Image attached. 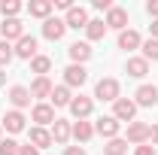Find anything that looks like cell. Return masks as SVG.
<instances>
[{
    "mask_svg": "<svg viewBox=\"0 0 158 155\" xmlns=\"http://www.w3.org/2000/svg\"><path fill=\"white\" fill-rule=\"evenodd\" d=\"M0 34L6 37V43H9V40H21L24 37V24H21L19 19H6L0 24Z\"/></svg>",
    "mask_w": 158,
    "mask_h": 155,
    "instance_id": "cell-13",
    "label": "cell"
},
{
    "mask_svg": "<svg viewBox=\"0 0 158 155\" xmlns=\"http://www.w3.org/2000/svg\"><path fill=\"white\" fill-rule=\"evenodd\" d=\"M103 34H106V21L88 19V24H85V37H88V40H103Z\"/></svg>",
    "mask_w": 158,
    "mask_h": 155,
    "instance_id": "cell-25",
    "label": "cell"
},
{
    "mask_svg": "<svg viewBox=\"0 0 158 155\" xmlns=\"http://www.w3.org/2000/svg\"><path fill=\"white\" fill-rule=\"evenodd\" d=\"M134 116H137V103L131 97H118L116 103H113V119H118V122H134Z\"/></svg>",
    "mask_w": 158,
    "mask_h": 155,
    "instance_id": "cell-2",
    "label": "cell"
},
{
    "mask_svg": "<svg viewBox=\"0 0 158 155\" xmlns=\"http://www.w3.org/2000/svg\"><path fill=\"white\" fill-rule=\"evenodd\" d=\"M9 103L21 110V107H31V88H24V85H12L9 88Z\"/></svg>",
    "mask_w": 158,
    "mask_h": 155,
    "instance_id": "cell-14",
    "label": "cell"
},
{
    "mask_svg": "<svg viewBox=\"0 0 158 155\" xmlns=\"http://www.w3.org/2000/svg\"><path fill=\"white\" fill-rule=\"evenodd\" d=\"M64 31H67L64 19H52V15H49V19L43 21V37H46V40H52V43L64 37Z\"/></svg>",
    "mask_w": 158,
    "mask_h": 155,
    "instance_id": "cell-7",
    "label": "cell"
},
{
    "mask_svg": "<svg viewBox=\"0 0 158 155\" xmlns=\"http://www.w3.org/2000/svg\"><path fill=\"white\" fill-rule=\"evenodd\" d=\"M27 137H31V146L34 149H46V146H52V131H46V128H31L27 131Z\"/></svg>",
    "mask_w": 158,
    "mask_h": 155,
    "instance_id": "cell-16",
    "label": "cell"
},
{
    "mask_svg": "<svg viewBox=\"0 0 158 155\" xmlns=\"http://www.w3.org/2000/svg\"><path fill=\"white\" fill-rule=\"evenodd\" d=\"M149 140H152V146H158V125L149 128Z\"/></svg>",
    "mask_w": 158,
    "mask_h": 155,
    "instance_id": "cell-37",
    "label": "cell"
},
{
    "mask_svg": "<svg viewBox=\"0 0 158 155\" xmlns=\"http://www.w3.org/2000/svg\"><path fill=\"white\" fill-rule=\"evenodd\" d=\"M143 58L146 61H158V40H146V43H143Z\"/></svg>",
    "mask_w": 158,
    "mask_h": 155,
    "instance_id": "cell-29",
    "label": "cell"
},
{
    "mask_svg": "<svg viewBox=\"0 0 158 155\" xmlns=\"http://www.w3.org/2000/svg\"><path fill=\"white\" fill-rule=\"evenodd\" d=\"M64 155H88V152H85L82 146H67V149H64Z\"/></svg>",
    "mask_w": 158,
    "mask_h": 155,
    "instance_id": "cell-35",
    "label": "cell"
},
{
    "mask_svg": "<svg viewBox=\"0 0 158 155\" xmlns=\"http://www.w3.org/2000/svg\"><path fill=\"white\" fill-rule=\"evenodd\" d=\"M134 97H137V100H134L137 107H155L158 103V88L155 85H140Z\"/></svg>",
    "mask_w": 158,
    "mask_h": 155,
    "instance_id": "cell-12",
    "label": "cell"
},
{
    "mask_svg": "<svg viewBox=\"0 0 158 155\" xmlns=\"http://www.w3.org/2000/svg\"><path fill=\"white\" fill-rule=\"evenodd\" d=\"M91 110H94V103H91V97H85V94H79V97L70 100V113H73L76 119H88Z\"/></svg>",
    "mask_w": 158,
    "mask_h": 155,
    "instance_id": "cell-9",
    "label": "cell"
},
{
    "mask_svg": "<svg viewBox=\"0 0 158 155\" xmlns=\"http://www.w3.org/2000/svg\"><path fill=\"white\" fill-rule=\"evenodd\" d=\"M0 134H3V131H0ZM0 140H3V137H0Z\"/></svg>",
    "mask_w": 158,
    "mask_h": 155,
    "instance_id": "cell-41",
    "label": "cell"
},
{
    "mask_svg": "<svg viewBox=\"0 0 158 155\" xmlns=\"http://www.w3.org/2000/svg\"><path fill=\"white\" fill-rule=\"evenodd\" d=\"M70 100H73V94H70L67 85H55L52 88V107H70Z\"/></svg>",
    "mask_w": 158,
    "mask_h": 155,
    "instance_id": "cell-24",
    "label": "cell"
},
{
    "mask_svg": "<svg viewBox=\"0 0 158 155\" xmlns=\"http://www.w3.org/2000/svg\"><path fill=\"white\" fill-rule=\"evenodd\" d=\"M49 67H52V58H46V55H37V58L31 61V70H34L37 76H46Z\"/></svg>",
    "mask_w": 158,
    "mask_h": 155,
    "instance_id": "cell-27",
    "label": "cell"
},
{
    "mask_svg": "<svg viewBox=\"0 0 158 155\" xmlns=\"http://www.w3.org/2000/svg\"><path fill=\"white\" fill-rule=\"evenodd\" d=\"M88 82V70L82 67V64H70L67 70H64V85L70 88V85H85Z\"/></svg>",
    "mask_w": 158,
    "mask_h": 155,
    "instance_id": "cell-6",
    "label": "cell"
},
{
    "mask_svg": "<svg viewBox=\"0 0 158 155\" xmlns=\"http://www.w3.org/2000/svg\"><path fill=\"white\" fill-rule=\"evenodd\" d=\"M118 128H122V122L113 119V116H100L98 125H94V131H98L100 137H106V140H116V137H118Z\"/></svg>",
    "mask_w": 158,
    "mask_h": 155,
    "instance_id": "cell-3",
    "label": "cell"
},
{
    "mask_svg": "<svg viewBox=\"0 0 158 155\" xmlns=\"http://www.w3.org/2000/svg\"><path fill=\"white\" fill-rule=\"evenodd\" d=\"M15 55H19V58H24V61H34V58H37V40L24 34V37L15 43Z\"/></svg>",
    "mask_w": 158,
    "mask_h": 155,
    "instance_id": "cell-10",
    "label": "cell"
},
{
    "mask_svg": "<svg viewBox=\"0 0 158 155\" xmlns=\"http://www.w3.org/2000/svg\"><path fill=\"white\" fill-rule=\"evenodd\" d=\"M55 6H58V9H73V3H70V0H55Z\"/></svg>",
    "mask_w": 158,
    "mask_h": 155,
    "instance_id": "cell-38",
    "label": "cell"
},
{
    "mask_svg": "<svg viewBox=\"0 0 158 155\" xmlns=\"http://www.w3.org/2000/svg\"><path fill=\"white\" fill-rule=\"evenodd\" d=\"M52 9H55V3H52V0H31V3H27V12H31V15H34V19H49V12H52Z\"/></svg>",
    "mask_w": 158,
    "mask_h": 155,
    "instance_id": "cell-18",
    "label": "cell"
},
{
    "mask_svg": "<svg viewBox=\"0 0 158 155\" xmlns=\"http://www.w3.org/2000/svg\"><path fill=\"white\" fill-rule=\"evenodd\" d=\"M3 82H6V76H3V70H0V85H3Z\"/></svg>",
    "mask_w": 158,
    "mask_h": 155,
    "instance_id": "cell-40",
    "label": "cell"
},
{
    "mask_svg": "<svg viewBox=\"0 0 158 155\" xmlns=\"http://www.w3.org/2000/svg\"><path fill=\"white\" fill-rule=\"evenodd\" d=\"M94 9L98 12H110L113 9V0H94Z\"/></svg>",
    "mask_w": 158,
    "mask_h": 155,
    "instance_id": "cell-32",
    "label": "cell"
},
{
    "mask_svg": "<svg viewBox=\"0 0 158 155\" xmlns=\"http://www.w3.org/2000/svg\"><path fill=\"white\" fill-rule=\"evenodd\" d=\"M0 128H6L9 134H19V131H24V113H21V110H9L6 116L0 119Z\"/></svg>",
    "mask_w": 158,
    "mask_h": 155,
    "instance_id": "cell-5",
    "label": "cell"
},
{
    "mask_svg": "<svg viewBox=\"0 0 158 155\" xmlns=\"http://www.w3.org/2000/svg\"><path fill=\"white\" fill-rule=\"evenodd\" d=\"M125 152H128V140H122V137L106 140V146H103V155H125Z\"/></svg>",
    "mask_w": 158,
    "mask_h": 155,
    "instance_id": "cell-26",
    "label": "cell"
},
{
    "mask_svg": "<svg viewBox=\"0 0 158 155\" xmlns=\"http://www.w3.org/2000/svg\"><path fill=\"white\" fill-rule=\"evenodd\" d=\"M73 137H76L79 143H88V140L94 137V125H91V122H85V119L73 122Z\"/></svg>",
    "mask_w": 158,
    "mask_h": 155,
    "instance_id": "cell-20",
    "label": "cell"
},
{
    "mask_svg": "<svg viewBox=\"0 0 158 155\" xmlns=\"http://www.w3.org/2000/svg\"><path fill=\"white\" fill-rule=\"evenodd\" d=\"M94 97H98V100H110V103H116V100H118V82L113 76H103L98 85H94Z\"/></svg>",
    "mask_w": 158,
    "mask_h": 155,
    "instance_id": "cell-1",
    "label": "cell"
},
{
    "mask_svg": "<svg viewBox=\"0 0 158 155\" xmlns=\"http://www.w3.org/2000/svg\"><path fill=\"white\" fill-rule=\"evenodd\" d=\"M140 43H143V40H140V34H137V31H131V27L118 34V49H125V52H131V49H137Z\"/></svg>",
    "mask_w": 158,
    "mask_h": 155,
    "instance_id": "cell-22",
    "label": "cell"
},
{
    "mask_svg": "<svg viewBox=\"0 0 158 155\" xmlns=\"http://www.w3.org/2000/svg\"><path fill=\"white\" fill-rule=\"evenodd\" d=\"M19 143L15 140H0V155H19Z\"/></svg>",
    "mask_w": 158,
    "mask_h": 155,
    "instance_id": "cell-31",
    "label": "cell"
},
{
    "mask_svg": "<svg viewBox=\"0 0 158 155\" xmlns=\"http://www.w3.org/2000/svg\"><path fill=\"white\" fill-rule=\"evenodd\" d=\"M70 58H73V64H82L85 67V61L91 58V46L88 43H73L70 46Z\"/></svg>",
    "mask_w": 158,
    "mask_h": 155,
    "instance_id": "cell-23",
    "label": "cell"
},
{
    "mask_svg": "<svg viewBox=\"0 0 158 155\" xmlns=\"http://www.w3.org/2000/svg\"><path fill=\"white\" fill-rule=\"evenodd\" d=\"M125 70H128V76H134V79H143L146 73H149V61H146V58H128Z\"/></svg>",
    "mask_w": 158,
    "mask_h": 155,
    "instance_id": "cell-19",
    "label": "cell"
},
{
    "mask_svg": "<svg viewBox=\"0 0 158 155\" xmlns=\"http://www.w3.org/2000/svg\"><path fill=\"white\" fill-rule=\"evenodd\" d=\"M106 27H113V31H128V12L122 9V6H113L110 12H106Z\"/></svg>",
    "mask_w": 158,
    "mask_h": 155,
    "instance_id": "cell-8",
    "label": "cell"
},
{
    "mask_svg": "<svg viewBox=\"0 0 158 155\" xmlns=\"http://www.w3.org/2000/svg\"><path fill=\"white\" fill-rule=\"evenodd\" d=\"M64 24L79 31V27H85V24H88V12H85L82 6H73V9H67V19H64Z\"/></svg>",
    "mask_w": 158,
    "mask_h": 155,
    "instance_id": "cell-17",
    "label": "cell"
},
{
    "mask_svg": "<svg viewBox=\"0 0 158 155\" xmlns=\"http://www.w3.org/2000/svg\"><path fill=\"white\" fill-rule=\"evenodd\" d=\"M31 119L37 122V128H46V125H55V107L52 103H37Z\"/></svg>",
    "mask_w": 158,
    "mask_h": 155,
    "instance_id": "cell-4",
    "label": "cell"
},
{
    "mask_svg": "<svg viewBox=\"0 0 158 155\" xmlns=\"http://www.w3.org/2000/svg\"><path fill=\"white\" fill-rule=\"evenodd\" d=\"M149 31H152V40H158V19L152 21V24H149Z\"/></svg>",
    "mask_w": 158,
    "mask_h": 155,
    "instance_id": "cell-39",
    "label": "cell"
},
{
    "mask_svg": "<svg viewBox=\"0 0 158 155\" xmlns=\"http://www.w3.org/2000/svg\"><path fill=\"white\" fill-rule=\"evenodd\" d=\"M52 82H49V76H37L34 79V85H31V97H52Z\"/></svg>",
    "mask_w": 158,
    "mask_h": 155,
    "instance_id": "cell-21",
    "label": "cell"
},
{
    "mask_svg": "<svg viewBox=\"0 0 158 155\" xmlns=\"http://www.w3.org/2000/svg\"><path fill=\"white\" fill-rule=\"evenodd\" d=\"M70 137H73V125L64 122V119H55V125H52V143H67Z\"/></svg>",
    "mask_w": 158,
    "mask_h": 155,
    "instance_id": "cell-15",
    "label": "cell"
},
{
    "mask_svg": "<svg viewBox=\"0 0 158 155\" xmlns=\"http://www.w3.org/2000/svg\"><path fill=\"white\" fill-rule=\"evenodd\" d=\"M146 12L152 15V21L158 19V0H149V3H146Z\"/></svg>",
    "mask_w": 158,
    "mask_h": 155,
    "instance_id": "cell-33",
    "label": "cell"
},
{
    "mask_svg": "<svg viewBox=\"0 0 158 155\" xmlns=\"http://www.w3.org/2000/svg\"><path fill=\"white\" fill-rule=\"evenodd\" d=\"M0 12H3L6 19H15V15L21 12V3L19 0H3V3H0Z\"/></svg>",
    "mask_w": 158,
    "mask_h": 155,
    "instance_id": "cell-28",
    "label": "cell"
},
{
    "mask_svg": "<svg viewBox=\"0 0 158 155\" xmlns=\"http://www.w3.org/2000/svg\"><path fill=\"white\" fill-rule=\"evenodd\" d=\"M146 140H149V125H146V122H131V125H128V143L143 146Z\"/></svg>",
    "mask_w": 158,
    "mask_h": 155,
    "instance_id": "cell-11",
    "label": "cell"
},
{
    "mask_svg": "<svg viewBox=\"0 0 158 155\" xmlns=\"http://www.w3.org/2000/svg\"><path fill=\"white\" fill-rule=\"evenodd\" d=\"M134 155H155V146H146V143H143V146H137Z\"/></svg>",
    "mask_w": 158,
    "mask_h": 155,
    "instance_id": "cell-34",
    "label": "cell"
},
{
    "mask_svg": "<svg viewBox=\"0 0 158 155\" xmlns=\"http://www.w3.org/2000/svg\"><path fill=\"white\" fill-rule=\"evenodd\" d=\"M12 58H15V49H12L9 43H0V67H6Z\"/></svg>",
    "mask_w": 158,
    "mask_h": 155,
    "instance_id": "cell-30",
    "label": "cell"
},
{
    "mask_svg": "<svg viewBox=\"0 0 158 155\" xmlns=\"http://www.w3.org/2000/svg\"><path fill=\"white\" fill-rule=\"evenodd\" d=\"M19 155H40V149H34V146L27 143V146H21V149H19Z\"/></svg>",
    "mask_w": 158,
    "mask_h": 155,
    "instance_id": "cell-36",
    "label": "cell"
}]
</instances>
